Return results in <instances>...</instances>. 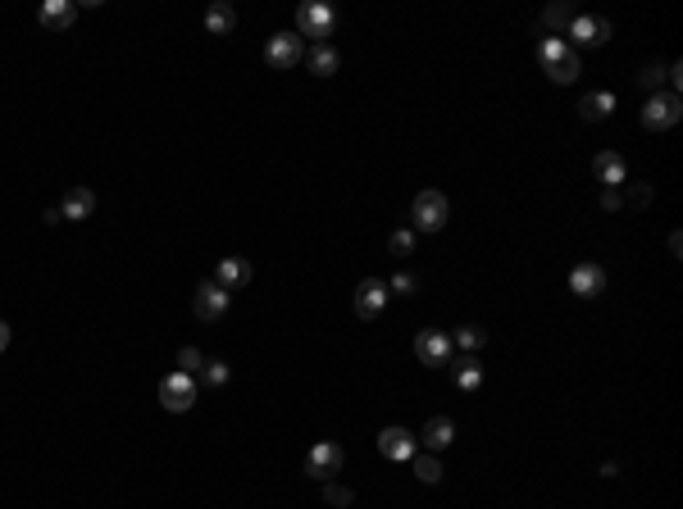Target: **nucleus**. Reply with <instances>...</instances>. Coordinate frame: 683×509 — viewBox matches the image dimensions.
<instances>
[{
    "mask_svg": "<svg viewBox=\"0 0 683 509\" xmlns=\"http://www.w3.org/2000/svg\"><path fill=\"white\" fill-rule=\"evenodd\" d=\"M537 64L546 68V78L561 83V87L579 78V55H574V46H565L561 37H546V41L537 46Z\"/></svg>",
    "mask_w": 683,
    "mask_h": 509,
    "instance_id": "obj_1",
    "label": "nucleus"
},
{
    "mask_svg": "<svg viewBox=\"0 0 683 509\" xmlns=\"http://www.w3.org/2000/svg\"><path fill=\"white\" fill-rule=\"evenodd\" d=\"M228 305H233V291H224L215 277L200 282V286L191 291V310H196L200 323H219V319L228 314Z\"/></svg>",
    "mask_w": 683,
    "mask_h": 509,
    "instance_id": "obj_2",
    "label": "nucleus"
},
{
    "mask_svg": "<svg viewBox=\"0 0 683 509\" xmlns=\"http://www.w3.org/2000/svg\"><path fill=\"white\" fill-rule=\"evenodd\" d=\"M447 214H451V205H447V196H442V191H420V196H415V205H410L415 233H438V228L447 224Z\"/></svg>",
    "mask_w": 683,
    "mask_h": 509,
    "instance_id": "obj_3",
    "label": "nucleus"
},
{
    "mask_svg": "<svg viewBox=\"0 0 683 509\" xmlns=\"http://www.w3.org/2000/svg\"><path fill=\"white\" fill-rule=\"evenodd\" d=\"M333 23H337V14L324 5V0H310V5L297 10V37H315V46H328Z\"/></svg>",
    "mask_w": 683,
    "mask_h": 509,
    "instance_id": "obj_4",
    "label": "nucleus"
},
{
    "mask_svg": "<svg viewBox=\"0 0 683 509\" xmlns=\"http://www.w3.org/2000/svg\"><path fill=\"white\" fill-rule=\"evenodd\" d=\"M160 405H164L169 414H187V409L196 405V378H191V373H169V378L160 382Z\"/></svg>",
    "mask_w": 683,
    "mask_h": 509,
    "instance_id": "obj_5",
    "label": "nucleus"
},
{
    "mask_svg": "<svg viewBox=\"0 0 683 509\" xmlns=\"http://www.w3.org/2000/svg\"><path fill=\"white\" fill-rule=\"evenodd\" d=\"M342 446L337 442H319V446H310V455H306V473L315 478V482H333L337 473H342Z\"/></svg>",
    "mask_w": 683,
    "mask_h": 509,
    "instance_id": "obj_6",
    "label": "nucleus"
},
{
    "mask_svg": "<svg viewBox=\"0 0 683 509\" xmlns=\"http://www.w3.org/2000/svg\"><path fill=\"white\" fill-rule=\"evenodd\" d=\"M301 59H306L301 37H292V32H273V37H269V46H264V64H269V68H292V64H301Z\"/></svg>",
    "mask_w": 683,
    "mask_h": 509,
    "instance_id": "obj_7",
    "label": "nucleus"
},
{
    "mask_svg": "<svg viewBox=\"0 0 683 509\" xmlns=\"http://www.w3.org/2000/svg\"><path fill=\"white\" fill-rule=\"evenodd\" d=\"M683 118V105H679V96H652L647 105H643V127H652V132H665V127H674Z\"/></svg>",
    "mask_w": 683,
    "mask_h": 509,
    "instance_id": "obj_8",
    "label": "nucleus"
},
{
    "mask_svg": "<svg viewBox=\"0 0 683 509\" xmlns=\"http://www.w3.org/2000/svg\"><path fill=\"white\" fill-rule=\"evenodd\" d=\"M378 451H383V460H392V464H410V460H415V432L383 427V432H378Z\"/></svg>",
    "mask_w": 683,
    "mask_h": 509,
    "instance_id": "obj_9",
    "label": "nucleus"
},
{
    "mask_svg": "<svg viewBox=\"0 0 683 509\" xmlns=\"http://www.w3.org/2000/svg\"><path fill=\"white\" fill-rule=\"evenodd\" d=\"M415 359L420 364H451V337L447 332H438V328H424L420 337H415Z\"/></svg>",
    "mask_w": 683,
    "mask_h": 509,
    "instance_id": "obj_10",
    "label": "nucleus"
},
{
    "mask_svg": "<svg viewBox=\"0 0 683 509\" xmlns=\"http://www.w3.org/2000/svg\"><path fill=\"white\" fill-rule=\"evenodd\" d=\"M383 305H387V282L365 277V282L356 286V314H360V319H378Z\"/></svg>",
    "mask_w": 683,
    "mask_h": 509,
    "instance_id": "obj_11",
    "label": "nucleus"
},
{
    "mask_svg": "<svg viewBox=\"0 0 683 509\" xmlns=\"http://www.w3.org/2000/svg\"><path fill=\"white\" fill-rule=\"evenodd\" d=\"M96 214V191L92 187H74L64 191V205H59V218H74V224H83V218Z\"/></svg>",
    "mask_w": 683,
    "mask_h": 509,
    "instance_id": "obj_12",
    "label": "nucleus"
},
{
    "mask_svg": "<svg viewBox=\"0 0 683 509\" xmlns=\"http://www.w3.org/2000/svg\"><path fill=\"white\" fill-rule=\"evenodd\" d=\"M570 291H574V296H601V291H606V268L601 264H579L570 273Z\"/></svg>",
    "mask_w": 683,
    "mask_h": 509,
    "instance_id": "obj_13",
    "label": "nucleus"
},
{
    "mask_svg": "<svg viewBox=\"0 0 683 509\" xmlns=\"http://www.w3.org/2000/svg\"><path fill=\"white\" fill-rule=\"evenodd\" d=\"M592 178H597L606 191H620V182H625V160L615 155V151H601V155L592 160Z\"/></svg>",
    "mask_w": 683,
    "mask_h": 509,
    "instance_id": "obj_14",
    "label": "nucleus"
},
{
    "mask_svg": "<svg viewBox=\"0 0 683 509\" xmlns=\"http://www.w3.org/2000/svg\"><path fill=\"white\" fill-rule=\"evenodd\" d=\"M570 37H574V41H583V46H601V41L610 37V23H606V19H592V14H574Z\"/></svg>",
    "mask_w": 683,
    "mask_h": 509,
    "instance_id": "obj_15",
    "label": "nucleus"
},
{
    "mask_svg": "<svg viewBox=\"0 0 683 509\" xmlns=\"http://www.w3.org/2000/svg\"><path fill=\"white\" fill-rule=\"evenodd\" d=\"M74 19H78L74 0H46V5H41V28H50V32L74 28Z\"/></svg>",
    "mask_w": 683,
    "mask_h": 509,
    "instance_id": "obj_16",
    "label": "nucleus"
},
{
    "mask_svg": "<svg viewBox=\"0 0 683 509\" xmlns=\"http://www.w3.org/2000/svg\"><path fill=\"white\" fill-rule=\"evenodd\" d=\"M420 436H424V446L438 455V451H447V446L456 442V423H451L447 414H438V418H429V423H424V432H420Z\"/></svg>",
    "mask_w": 683,
    "mask_h": 509,
    "instance_id": "obj_17",
    "label": "nucleus"
},
{
    "mask_svg": "<svg viewBox=\"0 0 683 509\" xmlns=\"http://www.w3.org/2000/svg\"><path fill=\"white\" fill-rule=\"evenodd\" d=\"M215 282H219L224 291H237V286H246V282H251V264H246V259H237V255H228V259H219Z\"/></svg>",
    "mask_w": 683,
    "mask_h": 509,
    "instance_id": "obj_18",
    "label": "nucleus"
},
{
    "mask_svg": "<svg viewBox=\"0 0 683 509\" xmlns=\"http://www.w3.org/2000/svg\"><path fill=\"white\" fill-rule=\"evenodd\" d=\"M451 373H456V387H460V391H478V387H483V364H478L474 355L451 359Z\"/></svg>",
    "mask_w": 683,
    "mask_h": 509,
    "instance_id": "obj_19",
    "label": "nucleus"
},
{
    "mask_svg": "<svg viewBox=\"0 0 683 509\" xmlns=\"http://www.w3.org/2000/svg\"><path fill=\"white\" fill-rule=\"evenodd\" d=\"M205 28H210L215 37H228V32L237 28V10L228 5V0H219V5L205 10Z\"/></svg>",
    "mask_w": 683,
    "mask_h": 509,
    "instance_id": "obj_20",
    "label": "nucleus"
},
{
    "mask_svg": "<svg viewBox=\"0 0 683 509\" xmlns=\"http://www.w3.org/2000/svg\"><path fill=\"white\" fill-rule=\"evenodd\" d=\"M610 110H615V96H610V92H588V96H583V105H579V114H583L588 123L610 118Z\"/></svg>",
    "mask_w": 683,
    "mask_h": 509,
    "instance_id": "obj_21",
    "label": "nucleus"
},
{
    "mask_svg": "<svg viewBox=\"0 0 683 509\" xmlns=\"http://www.w3.org/2000/svg\"><path fill=\"white\" fill-rule=\"evenodd\" d=\"M306 64H310L315 78H333V73H337V50H333V46H315V50L306 55Z\"/></svg>",
    "mask_w": 683,
    "mask_h": 509,
    "instance_id": "obj_22",
    "label": "nucleus"
},
{
    "mask_svg": "<svg viewBox=\"0 0 683 509\" xmlns=\"http://www.w3.org/2000/svg\"><path fill=\"white\" fill-rule=\"evenodd\" d=\"M410 464H415V478H420V482H429V487L442 478V464H438V455H433V451H415V460H410Z\"/></svg>",
    "mask_w": 683,
    "mask_h": 509,
    "instance_id": "obj_23",
    "label": "nucleus"
},
{
    "mask_svg": "<svg viewBox=\"0 0 683 509\" xmlns=\"http://www.w3.org/2000/svg\"><path fill=\"white\" fill-rule=\"evenodd\" d=\"M488 341V332L483 328H478V323H465V328H456V337H451V346H460V350H478V346H483Z\"/></svg>",
    "mask_w": 683,
    "mask_h": 509,
    "instance_id": "obj_24",
    "label": "nucleus"
},
{
    "mask_svg": "<svg viewBox=\"0 0 683 509\" xmlns=\"http://www.w3.org/2000/svg\"><path fill=\"white\" fill-rule=\"evenodd\" d=\"M542 23L552 28V32H570V23H574V10H570V5H552V10L542 14Z\"/></svg>",
    "mask_w": 683,
    "mask_h": 509,
    "instance_id": "obj_25",
    "label": "nucleus"
},
{
    "mask_svg": "<svg viewBox=\"0 0 683 509\" xmlns=\"http://www.w3.org/2000/svg\"><path fill=\"white\" fill-rule=\"evenodd\" d=\"M324 500H328V505H337V509H347V505L356 500V491H351V487H342V482L333 478V482H324Z\"/></svg>",
    "mask_w": 683,
    "mask_h": 509,
    "instance_id": "obj_26",
    "label": "nucleus"
},
{
    "mask_svg": "<svg viewBox=\"0 0 683 509\" xmlns=\"http://www.w3.org/2000/svg\"><path fill=\"white\" fill-rule=\"evenodd\" d=\"M178 364H182L178 373H191V378H196V373L205 369V355H200L196 346H182V350H178Z\"/></svg>",
    "mask_w": 683,
    "mask_h": 509,
    "instance_id": "obj_27",
    "label": "nucleus"
},
{
    "mask_svg": "<svg viewBox=\"0 0 683 509\" xmlns=\"http://www.w3.org/2000/svg\"><path fill=\"white\" fill-rule=\"evenodd\" d=\"M200 378L210 382V387H224L228 382V364L224 359H205V369H200Z\"/></svg>",
    "mask_w": 683,
    "mask_h": 509,
    "instance_id": "obj_28",
    "label": "nucleus"
},
{
    "mask_svg": "<svg viewBox=\"0 0 683 509\" xmlns=\"http://www.w3.org/2000/svg\"><path fill=\"white\" fill-rule=\"evenodd\" d=\"M387 250H392V255H410V250H415V233H410V228H396V233L387 237Z\"/></svg>",
    "mask_w": 683,
    "mask_h": 509,
    "instance_id": "obj_29",
    "label": "nucleus"
},
{
    "mask_svg": "<svg viewBox=\"0 0 683 509\" xmlns=\"http://www.w3.org/2000/svg\"><path fill=\"white\" fill-rule=\"evenodd\" d=\"M638 83H643L647 92H656V87L665 83V68H661V64H652V68H643V73H638Z\"/></svg>",
    "mask_w": 683,
    "mask_h": 509,
    "instance_id": "obj_30",
    "label": "nucleus"
},
{
    "mask_svg": "<svg viewBox=\"0 0 683 509\" xmlns=\"http://www.w3.org/2000/svg\"><path fill=\"white\" fill-rule=\"evenodd\" d=\"M415 286H420V277H415V273H396V277L387 282V291H401V296H410Z\"/></svg>",
    "mask_w": 683,
    "mask_h": 509,
    "instance_id": "obj_31",
    "label": "nucleus"
},
{
    "mask_svg": "<svg viewBox=\"0 0 683 509\" xmlns=\"http://www.w3.org/2000/svg\"><path fill=\"white\" fill-rule=\"evenodd\" d=\"M629 205H634V209H647V205H652V187H629Z\"/></svg>",
    "mask_w": 683,
    "mask_h": 509,
    "instance_id": "obj_32",
    "label": "nucleus"
},
{
    "mask_svg": "<svg viewBox=\"0 0 683 509\" xmlns=\"http://www.w3.org/2000/svg\"><path fill=\"white\" fill-rule=\"evenodd\" d=\"M601 209H620V191H606V196H601Z\"/></svg>",
    "mask_w": 683,
    "mask_h": 509,
    "instance_id": "obj_33",
    "label": "nucleus"
},
{
    "mask_svg": "<svg viewBox=\"0 0 683 509\" xmlns=\"http://www.w3.org/2000/svg\"><path fill=\"white\" fill-rule=\"evenodd\" d=\"M5 346H10V323L0 319V350H5Z\"/></svg>",
    "mask_w": 683,
    "mask_h": 509,
    "instance_id": "obj_34",
    "label": "nucleus"
}]
</instances>
